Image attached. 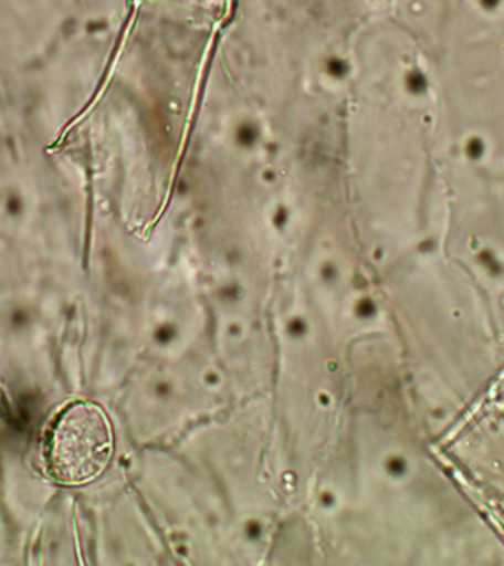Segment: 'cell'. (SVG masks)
<instances>
[{"instance_id":"obj_1","label":"cell","mask_w":504,"mask_h":566,"mask_svg":"<svg viewBox=\"0 0 504 566\" xmlns=\"http://www.w3.org/2000/svg\"><path fill=\"white\" fill-rule=\"evenodd\" d=\"M113 447V429L105 411L95 402H71L44 432V467L61 484H86L108 467Z\"/></svg>"}]
</instances>
